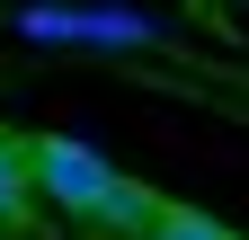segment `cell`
I'll return each mask as SVG.
<instances>
[{
	"mask_svg": "<svg viewBox=\"0 0 249 240\" xmlns=\"http://www.w3.org/2000/svg\"><path fill=\"white\" fill-rule=\"evenodd\" d=\"M27 169H36V196L53 214H71L107 240H151V223H160V196L107 169V152H89L80 134H27Z\"/></svg>",
	"mask_w": 249,
	"mask_h": 240,
	"instance_id": "1",
	"label": "cell"
},
{
	"mask_svg": "<svg viewBox=\"0 0 249 240\" xmlns=\"http://www.w3.org/2000/svg\"><path fill=\"white\" fill-rule=\"evenodd\" d=\"M27 196H36V169H27V134L0 125V231L27 223Z\"/></svg>",
	"mask_w": 249,
	"mask_h": 240,
	"instance_id": "3",
	"label": "cell"
},
{
	"mask_svg": "<svg viewBox=\"0 0 249 240\" xmlns=\"http://www.w3.org/2000/svg\"><path fill=\"white\" fill-rule=\"evenodd\" d=\"M151 240H240V231H231V223H213V214H196V205H169V196H160Z\"/></svg>",
	"mask_w": 249,
	"mask_h": 240,
	"instance_id": "4",
	"label": "cell"
},
{
	"mask_svg": "<svg viewBox=\"0 0 249 240\" xmlns=\"http://www.w3.org/2000/svg\"><path fill=\"white\" fill-rule=\"evenodd\" d=\"M27 45H160V27H151L142 9H124V0H98V9H53V0H27V9L9 18Z\"/></svg>",
	"mask_w": 249,
	"mask_h": 240,
	"instance_id": "2",
	"label": "cell"
}]
</instances>
